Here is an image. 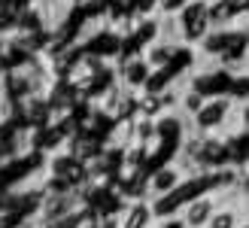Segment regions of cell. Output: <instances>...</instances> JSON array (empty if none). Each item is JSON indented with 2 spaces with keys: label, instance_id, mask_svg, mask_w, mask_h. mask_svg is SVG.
<instances>
[{
  "label": "cell",
  "instance_id": "6da1fadb",
  "mask_svg": "<svg viewBox=\"0 0 249 228\" xmlns=\"http://www.w3.org/2000/svg\"><path fill=\"white\" fill-rule=\"evenodd\" d=\"M173 19H177V31H179V43L182 46H197V40L210 31L207 0H189Z\"/></svg>",
  "mask_w": 249,
  "mask_h": 228
},
{
  "label": "cell",
  "instance_id": "7a4b0ae2",
  "mask_svg": "<svg viewBox=\"0 0 249 228\" xmlns=\"http://www.w3.org/2000/svg\"><path fill=\"white\" fill-rule=\"evenodd\" d=\"M231 104L234 100L228 95H219V97H207L201 110L195 113V116L189 119L192 128L189 131H197V134H219L222 131V125H225L228 119V113H231Z\"/></svg>",
  "mask_w": 249,
  "mask_h": 228
},
{
  "label": "cell",
  "instance_id": "3957f363",
  "mask_svg": "<svg viewBox=\"0 0 249 228\" xmlns=\"http://www.w3.org/2000/svg\"><path fill=\"white\" fill-rule=\"evenodd\" d=\"M76 210H82V201H79L76 189H70V192H58V195H43L40 207H36V219L49 225V222H58Z\"/></svg>",
  "mask_w": 249,
  "mask_h": 228
},
{
  "label": "cell",
  "instance_id": "277c9868",
  "mask_svg": "<svg viewBox=\"0 0 249 228\" xmlns=\"http://www.w3.org/2000/svg\"><path fill=\"white\" fill-rule=\"evenodd\" d=\"M216 207H219L216 192H204V195H197L192 201H185L182 204V225L185 228H204Z\"/></svg>",
  "mask_w": 249,
  "mask_h": 228
},
{
  "label": "cell",
  "instance_id": "5b68a950",
  "mask_svg": "<svg viewBox=\"0 0 249 228\" xmlns=\"http://www.w3.org/2000/svg\"><path fill=\"white\" fill-rule=\"evenodd\" d=\"M179 180H182V173H179V168H177L173 161L152 168V171H149V198L167 195L170 189H177V186H179Z\"/></svg>",
  "mask_w": 249,
  "mask_h": 228
},
{
  "label": "cell",
  "instance_id": "8992f818",
  "mask_svg": "<svg viewBox=\"0 0 249 228\" xmlns=\"http://www.w3.org/2000/svg\"><path fill=\"white\" fill-rule=\"evenodd\" d=\"M155 219L152 213V204H149V198L143 201H128L124 210L119 213V228H149Z\"/></svg>",
  "mask_w": 249,
  "mask_h": 228
},
{
  "label": "cell",
  "instance_id": "52a82bcc",
  "mask_svg": "<svg viewBox=\"0 0 249 228\" xmlns=\"http://www.w3.org/2000/svg\"><path fill=\"white\" fill-rule=\"evenodd\" d=\"M177 46H179V43H167V40H161V37H158V40H152V43L143 46L140 55H143V61H146L152 70H158V67H167V64H170V58H173V52H177Z\"/></svg>",
  "mask_w": 249,
  "mask_h": 228
},
{
  "label": "cell",
  "instance_id": "ba28073f",
  "mask_svg": "<svg viewBox=\"0 0 249 228\" xmlns=\"http://www.w3.org/2000/svg\"><path fill=\"white\" fill-rule=\"evenodd\" d=\"M134 143L146 146L152 152L158 146V128H155V119H143V116H134Z\"/></svg>",
  "mask_w": 249,
  "mask_h": 228
},
{
  "label": "cell",
  "instance_id": "9c48e42d",
  "mask_svg": "<svg viewBox=\"0 0 249 228\" xmlns=\"http://www.w3.org/2000/svg\"><path fill=\"white\" fill-rule=\"evenodd\" d=\"M204 228H240V210L237 207H216Z\"/></svg>",
  "mask_w": 249,
  "mask_h": 228
},
{
  "label": "cell",
  "instance_id": "30bf717a",
  "mask_svg": "<svg viewBox=\"0 0 249 228\" xmlns=\"http://www.w3.org/2000/svg\"><path fill=\"white\" fill-rule=\"evenodd\" d=\"M164 107H161V97L152 92H137V116L143 119H158Z\"/></svg>",
  "mask_w": 249,
  "mask_h": 228
},
{
  "label": "cell",
  "instance_id": "8fae6325",
  "mask_svg": "<svg viewBox=\"0 0 249 228\" xmlns=\"http://www.w3.org/2000/svg\"><path fill=\"white\" fill-rule=\"evenodd\" d=\"M185 3H189V0H155V12L158 16H177Z\"/></svg>",
  "mask_w": 249,
  "mask_h": 228
},
{
  "label": "cell",
  "instance_id": "7c38bea8",
  "mask_svg": "<svg viewBox=\"0 0 249 228\" xmlns=\"http://www.w3.org/2000/svg\"><path fill=\"white\" fill-rule=\"evenodd\" d=\"M158 228H185V225H182V219H170V216H164V222H161Z\"/></svg>",
  "mask_w": 249,
  "mask_h": 228
},
{
  "label": "cell",
  "instance_id": "4fadbf2b",
  "mask_svg": "<svg viewBox=\"0 0 249 228\" xmlns=\"http://www.w3.org/2000/svg\"><path fill=\"white\" fill-rule=\"evenodd\" d=\"M6 43H9V34H0V58H3V52H6Z\"/></svg>",
  "mask_w": 249,
  "mask_h": 228
}]
</instances>
